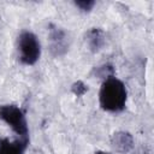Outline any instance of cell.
I'll use <instances>...</instances> for the list:
<instances>
[{
	"label": "cell",
	"instance_id": "1",
	"mask_svg": "<svg viewBox=\"0 0 154 154\" xmlns=\"http://www.w3.org/2000/svg\"><path fill=\"white\" fill-rule=\"evenodd\" d=\"M128 102V89L122 79L111 75L103 78L99 90V105L109 113H120Z\"/></svg>",
	"mask_w": 154,
	"mask_h": 154
},
{
	"label": "cell",
	"instance_id": "2",
	"mask_svg": "<svg viewBox=\"0 0 154 154\" xmlns=\"http://www.w3.org/2000/svg\"><path fill=\"white\" fill-rule=\"evenodd\" d=\"M0 120L11 128L17 137L23 140H30L29 124L24 111L13 103L0 105Z\"/></svg>",
	"mask_w": 154,
	"mask_h": 154
},
{
	"label": "cell",
	"instance_id": "3",
	"mask_svg": "<svg viewBox=\"0 0 154 154\" xmlns=\"http://www.w3.org/2000/svg\"><path fill=\"white\" fill-rule=\"evenodd\" d=\"M18 59L23 65H35L41 57V42L30 30H23L17 38Z\"/></svg>",
	"mask_w": 154,
	"mask_h": 154
},
{
	"label": "cell",
	"instance_id": "4",
	"mask_svg": "<svg viewBox=\"0 0 154 154\" xmlns=\"http://www.w3.org/2000/svg\"><path fill=\"white\" fill-rule=\"evenodd\" d=\"M29 143L30 140H23L19 137H16L14 140L0 137V154H24Z\"/></svg>",
	"mask_w": 154,
	"mask_h": 154
},
{
	"label": "cell",
	"instance_id": "5",
	"mask_svg": "<svg viewBox=\"0 0 154 154\" xmlns=\"http://www.w3.org/2000/svg\"><path fill=\"white\" fill-rule=\"evenodd\" d=\"M49 43L54 55L64 54L67 51V37L65 31L58 26H52L49 29Z\"/></svg>",
	"mask_w": 154,
	"mask_h": 154
},
{
	"label": "cell",
	"instance_id": "6",
	"mask_svg": "<svg viewBox=\"0 0 154 154\" xmlns=\"http://www.w3.org/2000/svg\"><path fill=\"white\" fill-rule=\"evenodd\" d=\"M111 143H112V147L114 148L116 152L125 154V153L130 152L131 148L134 147V138L129 132L118 131V132L113 134Z\"/></svg>",
	"mask_w": 154,
	"mask_h": 154
},
{
	"label": "cell",
	"instance_id": "7",
	"mask_svg": "<svg viewBox=\"0 0 154 154\" xmlns=\"http://www.w3.org/2000/svg\"><path fill=\"white\" fill-rule=\"evenodd\" d=\"M87 43L93 52H99L105 43V34L100 28H91L87 32Z\"/></svg>",
	"mask_w": 154,
	"mask_h": 154
},
{
	"label": "cell",
	"instance_id": "8",
	"mask_svg": "<svg viewBox=\"0 0 154 154\" xmlns=\"http://www.w3.org/2000/svg\"><path fill=\"white\" fill-rule=\"evenodd\" d=\"M95 1L94 0H77L75 1V5L83 12H89L91 11V8L95 6Z\"/></svg>",
	"mask_w": 154,
	"mask_h": 154
},
{
	"label": "cell",
	"instance_id": "9",
	"mask_svg": "<svg viewBox=\"0 0 154 154\" xmlns=\"http://www.w3.org/2000/svg\"><path fill=\"white\" fill-rule=\"evenodd\" d=\"M72 91L77 95V96H82L85 91H88V85H85L83 82L78 81L72 85Z\"/></svg>",
	"mask_w": 154,
	"mask_h": 154
},
{
	"label": "cell",
	"instance_id": "10",
	"mask_svg": "<svg viewBox=\"0 0 154 154\" xmlns=\"http://www.w3.org/2000/svg\"><path fill=\"white\" fill-rule=\"evenodd\" d=\"M94 154H112V153H109V152H105V150H97V152H95Z\"/></svg>",
	"mask_w": 154,
	"mask_h": 154
}]
</instances>
